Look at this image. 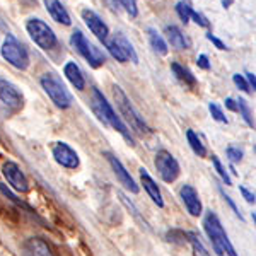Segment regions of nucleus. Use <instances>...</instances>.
<instances>
[{
    "instance_id": "nucleus-1",
    "label": "nucleus",
    "mask_w": 256,
    "mask_h": 256,
    "mask_svg": "<svg viewBox=\"0 0 256 256\" xmlns=\"http://www.w3.org/2000/svg\"><path fill=\"white\" fill-rule=\"evenodd\" d=\"M90 106H92V111L96 113V116L101 120L102 123H106V125H110L113 130H116L130 146H135L134 135L130 134L128 126L123 123V120L114 113L113 106L110 104L108 99L102 96L99 89H92V101H90Z\"/></svg>"
},
{
    "instance_id": "nucleus-2",
    "label": "nucleus",
    "mask_w": 256,
    "mask_h": 256,
    "mask_svg": "<svg viewBox=\"0 0 256 256\" xmlns=\"http://www.w3.org/2000/svg\"><path fill=\"white\" fill-rule=\"evenodd\" d=\"M204 227H205L207 236L210 238V241H212L214 248H216V251L218 253V256H239L216 214L208 212L207 216H205Z\"/></svg>"
},
{
    "instance_id": "nucleus-3",
    "label": "nucleus",
    "mask_w": 256,
    "mask_h": 256,
    "mask_svg": "<svg viewBox=\"0 0 256 256\" xmlns=\"http://www.w3.org/2000/svg\"><path fill=\"white\" fill-rule=\"evenodd\" d=\"M113 96H114V102H116L120 113L125 116L126 123L134 128V132H137L140 135H147L150 134V128L146 123V120L140 116V113L135 110V106L132 104V101L128 99V96L123 92V89L120 86H113Z\"/></svg>"
},
{
    "instance_id": "nucleus-4",
    "label": "nucleus",
    "mask_w": 256,
    "mask_h": 256,
    "mask_svg": "<svg viewBox=\"0 0 256 256\" xmlns=\"http://www.w3.org/2000/svg\"><path fill=\"white\" fill-rule=\"evenodd\" d=\"M41 88L44 89V92L48 94V98L55 102L56 108L67 110L72 106V96L67 89H65L64 82L60 80V77L53 72H48L44 76H41L40 79Z\"/></svg>"
},
{
    "instance_id": "nucleus-5",
    "label": "nucleus",
    "mask_w": 256,
    "mask_h": 256,
    "mask_svg": "<svg viewBox=\"0 0 256 256\" xmlns=\"http://www.w3.org/2000/svg\"><path fill=\"white\" fill-rule=\"evenodd\" d=\"M0 53H2L4 60L9 62L12 67L19 70H26L30 67V53H28V48L16 36L7 34L2 48H0Z\"/></svg>"
},
{
    "instance_id": "nucleus-6",
    "label": "nucleus",
    "mask_w": 256,
    "mask_h": 256,
    "mask_svg": "<svg viewBox=\"0 0 256 256\" xmlns=\"http://www.w3.org/2000/svg\"><path fill=\"white\" fill-rule=\"evenodd\" d=\"M26 30H28V34L31 36V40L34 41L41 50H44V52L56 46L55 32H53V30L44 20H41L38 18H31L26 22Z\"/></svg>"
},
{
    "instance_id": "nucleus-7",
    "label": "nucleus",
    "mask_w": 256,
    "mask_h": 256,
    "mask_svg": "<svg viewBox=\"0 0 256 256\" xmlns=\"http://www.w3.org/2000/svg\"><path fill=\"white\" fill-rule=\"evenodd\" d=\"M70 44L79 52V55L88 62L92 68H98L104 64L106 58H104V55H102V52H99L92 43H89L88 38L82 34V31L76 30L72 32V36H70Z\"/></svg>"
},
{
    "instance_id": "nucleus-8",
    "label": "nucleus",
    "mask_w": 256,
    "mask_h": 256,
    "mask_svg": "<svg viewBox=\"0 0 256 256\" xmlns=\"http://www.w3.org/2000/svg\"><path fill=\"white\" fill-rule=\"evenodd\" d=\"M24 98L20 90L10 80L0 76V108L6 114H14L22 108Z\"/></svg>"
},
{
    "instance_id": "nucleus-9",
    "label": "nucleus",
    "mask_w": 256,
    "mask_h": 256,
    "mask_svg": "<svg viewBox=\"0 0 256 256\" xmlns=\"http://www.w3.org/2000/svg\"><path fill=\"white\" fill-rule=\"evenodd\" d=\"M156 169H158L159 176L162 178L166 183H172L178 176H180V164L172 158V154H169L168 150H158L156 154Z\"/></svg>"
},
{
    "instance_id": "nucleus-10",
    "label": "nucleus",
    "mask_w": 256,
    "mask_h": 256,
    "mask_svg": "<svg viewBox=\"0 0 256 256\" xmlns=\"http://www.w3.org/2000/svg\"><path fill=\"white\" fill-rule=\"evenodd\" d=\"M2 174L16 192L26 193L28 190H30V181H28L26 174H24L22 169L16 162H12V160H6V162L2 164Z\"/></svg>"
},
{
    "instance_id": "nucleus-11",
    "label": "nucleus",
    "mask_w": 256,
    "mask_h": 256,
    "mask_svg": "<svg viewBox=\"0 0 256 256\" xmlns=\"http://www.w3.org/2000/svg\"><path fill=\"white\" fill-rule=\"evenodd\" d=\"M52 152H53V158H55V160L62 168H67V169L79 168V156H77V152L74 150L68 144L56 142L55 146H53Z\"/></svg>"
},
{
    "instance_id": "nucleus-12",
    "label": "nucleus",
    "mask_w": 256,
    "mask_h": 256,
    "mask_svg": "<svg viewBox=\"0 0 256 256\" xmlns=\"http://www.w3.org/2000/svg\"><path fill=\"white\" fill-rule=\"evenodd\" d=\"M104 156H106V159H108V162H110L111 169H113V172L116 174L120 183H122L123 186L128 190V192L138 193V184L135 183L134 178L130 176V172L126 171L125 166H123V164L120 162V159L116 158V156H113L111 152H104Z\"/></svg>"
},
{
    "instance_id": "nucleus-13",
    "label": "nucleus",
    "mask_w": 256,
    "mask_h": 256,
    "mask_svg": "<svg viewBox=\"0 0 256 256\" xmlns=\"http://www.w3.org/2000/svg\"><path fill=\"white\" fill-rule=\"evenodd\" d=\"M82 19H84L86 26L89 28L90 32H92L94 36L99 40V41H108V34H110V30L108 26H106V22L102 20L99 16L96 14L94 10L90 9H84L82 10Z\"/></svg>"
},
{
    "instance_id": "nucleus-14",
    "label": "nucleus",
    "mask_w": 256,
    "mask_h": 256,
    "mask_svg": "<svg viewBox=\"0 0 256 256\" xmlns=\"http://www.w3.org/2000/svg\"><path fill=\"white\" fill-rule=\"evenodd\" d=\"M180 195H181V200H183L184 207L190 212V216L193 217H198L202 214V202L200 198H198V193L196 190L193 186H190V184H184V186H181L180 190Z\"/></svg>"
},
{
    "instance_id": "nucleus-15",
    "label": "nucleus",
    "mask_w": 256,
    "mask_h": 256,
    "mask_svg": "<svg viewBox=\"0 0 256 256\" xmlns=\"http://www.w3.org/2000/svg\"><path fill=\"white\" fill-rule=\"evenodd\" d=\"M22 256H55L41 238H30L22 244Z\"/></svg>"
},
{
    "instance_id": "nucleus-16",
    "label": "nucleus",
    "mask_w": 256,
    "mask_h": 256,
    "mask_svg": "<svg viewBox=\"0 0 256 256\" xmlns=\"http://www.w3.org/2000/svg\"><path fill=\"white\" fill-rule=\"evenodd\" d=\"M140 181H142V186L147 192V195L152 198V202H154L158 207H164V200H162V195H160V190L158 186V183L152 180L150 174H148L144 168L140 169Z\"/></svg>"
},
{
    "instance_id": "nucleus-17",
    "label": "nucleus",
    "mask_w": 256,
    "mask_h": 256,
    "mask_svg": "<svg viewBox=\"0 0 256 256\" xmlns=\"http://www.w3.org/2000/svg\"><path fill=\"white\" fill-rule=\"evenodd\" d=\"M43 2H44V7H46L48 14L52 16L56 22L64 24V26H70V24H72L68 12L64 6H62L60 0H43Z\"/></svg>"
},
{
    "instance_id": "nucleus-18",
    "label": "nucleus",
    "mask_w": 256,
    "mask_h": 256,
    "mask_svg": "<svg viewBox=\"0 0 256 256\" xmlns=\"http://www.w3.org/2000/svg\"><path fill=\"white\" fill-rule=\"evenodd\" d=\"M64 76L67 77L68 82L77 90H82L86 88V80H84V76H82V70L79 68V65H77L76 62H67V64H65Z\"/></svg>"
},
{
    "instance_id": "nucleus-19",
    "label": "nucleus",
    "mask_w": 256,
    "mask_h": 256,
    "mask_svg": "<svg viewBox=\"0 0 256 256\" xmlns=\"http://www.w3.org/2000/svg\"><path fill=\"white\" fill-rule=\"evenodd\" d=\"M166 36H168V41L171 43L172 48H176V50H188L190 48L188 38L183 34V31H181L178 26H166Z\"/></svg>"
},
{
    "instance_id": "nucleus-20",
    "label": "nucleus",
    "mask_w": 256,
    "mask_h": 256,
    "mask_svg": "<svg viewBox=\"0 0 256 256\" xmlns=\"http://www.w3.org/2000/svg\"><path fill=\"white\" fill-rule=\"evenodd\" d=\"M171 70H172V74L176 76V79L180 82H183L184 86H188V88H195V86H196V77L193 76V74L190 72L186 67H183V65L172 62Z\"/></svg>"
},
{
    "instance_id": "nucleus-21",
    "label": "nucleus",
    "mask_w": 256,
    "mask_h": 256,
    "mask_svg": "<svg viewBox=\"0 0 256 256\" xmlns=\"http://www.w3.org/2000/svg\"><path fill=\"white\" fill-rule=\"evenodd\" d=\"M147 32H148L150 46L154 48V52L159 53V55H168V44H166V41H164L162 36L158 32V30H156V28H148Z\"/></svg>"
},
{
    "instance_id": "nucleus-22",
    "label": "nucleus",
    "mask_w": 256,
    "mask_h": 256,
    "mask_svg": "<svg viewBox=\"0 0 256 256\" xmlns=\"http://www.w3.org/2000/svg\"><path fill=\"white\" fill-rule=\"evenodd\" d=\"M186 138H188V144L192 147V150L195 152L198 158H205L207 156V148L202 144V140L198 138V135L195 134L193 130H186Z\"/></svg>"
},
{
    "instance_id": "nucleus-23",
    "label": "nucleus",
    "mask_w": 256,
    "mask_h": 256,
    "mask_svg": "<svg viewBox=\"0 0 256 256\" xmlns=\"http://www.w3.org/2000/svg\"><path fill=\"white\" fill-rule=\"evenodd\" d=\"M104 44H106V48H108V52L111 53V56H113L114 60L120 62V64H126L128 62V56H126V53L123 52V48L120 46V43L116 40H110V41H104Z\"/></svg>"
},
{
    "instance_id": "nucleus-24",
    "label": "nucleus",
    "mask_w": 256,
    "mask_h": 256,
    "mask_svg": "<svg viewBox=\"0 0 256 256\" xmlns=\"http://www.w3.org/2000/svg\"><path fill=\"white\" fill-rule=\"evenodd\" d=\"M113 38L118 41L120 46L123 48V52L126 53L128 60H132V62H134V64H137V62H138V56H137V53H135L134 46H132V44H130V41H128V40L125 38V36L122 34V32H116V34H114Z\"/></svg>"
},
{
    "instance_id": "nucleus-25",
    "label": "nucleus",
    "mask_w": 256,
    "mask_h": 256,
    "mask_svg": "<svg viewBox=\"0 0 256 256\" xmlns=\"http://www.w3.org/2000/svg\"><path fill=\"white\" fill-rule=\"evenodd\" d=\"M188 241H190V244H192V250H193V253H195V256H212L195 232L188 234Z\"/></svg>"
},
{
    "instance_id": "nucleus-26",
    "label": "nucleus",
    "mask_w": 256,
    "mask_h": 256,
    "mask_svg": "<svg viewBox=\"0 0 256 256\" xmlns=\"http://www.w3.org/2000/svg\"><path fill=\"white\" fill-rule=\"evenodd\" d=\"M176 12L184 24L190 22V16H192V12H193L192 0H180V2L176 4Z\"/></svg>"
},
{
    "instance_id": "nucleus-27",
    "label": "nucleus",
    "mask_w": 256,
    "mask_h": 256,
    "mask_svg": "<svg viewBox=\"0 0 256 256\" xmlns=\"http://www.w3.org/2000/svg\"><path fill=\"white\" fill-rule=\"evenodd\" d=\"M236 104H238V111L241 113V116L244 118V122L250 126H254V122H253V118H251V111H250V106H248V102L244 101V99H238Z\"/></svg>"
},
{
    "instance_id": "nucleus-28",
    "label": "nucleus",
    "mask_w": 256,
    "mask_h": 256,
    "mask_svg": "<svg viewBox=\"0 0 256 256\" xmlns=\"http://www.w3.org/2000/svg\"><path fill=\"white\" fill-rule=\"evenodd\" d=\"M212 162H214V166H216V171H217V174L224 180V183L226 184H232V181H230V178L229 174H227V171L224 169V166L220 164V160H218L217 156H212Z\"/></svg>"
},
{
    "instance_id": "nucleus-29",
    "label": "nucleus",
    "mask_w": 256,
    "mask_h": 256,
    "mask_svg": "<svg viewBox=\"0 0 256 256\" xmlns=\"http://www.w3.org/2000/svg\"><path fill=\"white\" fill-rule=\"evenodd\" d=\"M118 4L126 10V14H130L132 18H137L138 10H137V2H135V0H118Z\"/></svg>"
},
{
    "instance_id": "nucleus-30",
    "label": "nucleus",
    "mask_w": 256,
    "mask_h": 256,
    "mask_svg": "<svg viewBox=\"0 0 256 256\" xmlns=\"http://www.w3.org/2000/svg\"><path fill=\"white\" fill-rule=\"evenodd\" d=\"M208 111H210V114H212L214 120H217V122H220V123H227V118L224 116V113H222L220 106L216 104V102H210Z\"/></svg>"
},
{
    "instance_id": "nucleus-31",
    "label": "nucleus",
    "mask_w": 256,
    "mask_h": 256,
    "mask_svg": "<svg viewBox=\"0 0 256 256\" xmlns=\"http://www.w3.org/2000/svg\"><path fill=\"white\" fill-rule=\"evenodd\" d=\"M120 198H122V202H123V204H125V207H126V208L130 210V212H132V216H134L135 218H138V220H140V222H142V224H144V227H148V226H147V222L144 220L142 217H140L138 210L134 207V204H132V202H128V198H126L125 195H123V193H120Z\"/></svg>"
},
{
    "instance_id": "nucleus-32",
    "label": "nucleus",
    "mask_w": 256,
    "mask_h": 256,
    "mask_svg": "<svg viewBox=\"0 0 256 256\" xmlns=\"http://www.w3.org/2000/svg\"><path fill=\"white\" fill-rule=\"evenodd\" d=\"M227 158L230 159V162H239L242 159V150H239L238 147H227Z\"/></svg>"
},
{
    "instance_id": "nucleus-33",
    "label": "nucleus",
    "mask_w": 256,
    "mask_h": 256,
    "mask_svg": "<svg viewBox=\"0 0 256 256\" xmlns=\"http://www.w3.org/2000/svg\"><path fill=\"white\" fill-rule=\"evenodd\" d=\"M190 19L195 20V22H196L200 28H208V20H207V18H205L204 14H200V12L193 10V12H192V16H190Z\"/></svg>"
},
{
    "instance_id": "nucleus-34",
    "label": "nucleus",
    "mask_w": 256,
    "mask_h": 256,
    "mask_svg": "<svg viewBox=\"0 0 256 256\" xmlns=\"http://www.w3.org/2000/svg\"><path fill=\"white\" fill-rule=\"evenodd\" d=\"M232 80H234V84H236L241 90H244V92H251L250 86H248V82H246V79H244L242 76H239V74H236V76L232 77Z\"/></svg>"
},
{
    "instance_id": "nucleus-35",
    "label": "nucleus",
    "mask_w": 256,
    "mask_h": 256,
    "mask_svg": "<svg viewBox=\"0 0 256 256\" xmlns=\"http://www.w3.org/2000/svg\"><path fill=\"white\" fill-rule=\"evenodd\" d=\"M207 40L210 41V43L216 44V48H218V50H227L226 43H222V41L218 40L217 36H214V34H212V32H208V34H207Z\"/></svg>"
},
{
    "instance_id": "nucleus-36",
    "label": "nucleus",
    "mask_w": 256,
    "mask_h": 256,
    "mask_svg": "<svg viewBox=\"0 0 256 256\" xmlns=\"http://www.w3.org/2000/svg\"><path fill=\"white\" fill-rule=\"evenodd\" d=\"M196 64H198V67L204 68V70H208V68H210L208 56H207V55H200V56H198V58H196Z\"/></svg>"
},
{
    "instance_id": "nucleus-37",
    "label": "nucleus",
    "mask_w": 256,
    "mask_h": 256,
    "mask_svg": "<svg viewBox=\"0 0 256 256\" xmlns=\"http://www.w3.org/2000/svg\"><path fill=\"white\" fill-rule=\"evenodd\" d=\"M239 190H241L242 196L246 198V202H248V204H254V193H251L250 190H248V188H244V186H241V188H239Z\"/></svg>"
},
{
    "instance_id": "nucleus-38",
    "label": "nucleus",
    "mask_w": 256,
    "mask_h": 256,
    "mask_svg": "<svg viewBox=\"0 0 256 256\" xmlns=\"http://www.w3.org/2000/svg\"><path fill=\"white\" fill-rule=\"evenodd\" d=\"M226 106H227V108H229L230 111H238L236 99H232V98H227V99H226Z\"/></svg>"
},
{
    "instance_id": "nucleus-39",
    "label": "nucleus",
    "mask_w": 256,
    "mask_h": 256,
    "mask_svg": "<svg viewBox=\"0 0 256 256\" xmlns=\"http://www.w3.org/2000/svg\"><path fill=\"white\" fill-rule=\"evenodd\" d=\"M246 82H248V86H251V88H253V90L256 89V79H254V74H246Z\"/></svg>"
},
{
    "instance_id": "nucleus-40",
    "label": "nucleus",
    "mask_w": 256,
    "mask_h": 256,
    "mask_svg": "<svg viewBox=\"0 0 256 256\" xmlns=\"http://www.w3.org/2000/svg\"><path fill=\"white\" fill-rule=\"evenodd\" d=\"M220 4H222V7H224V9H229V7L234 4V0H220Z\"/></svg>"
},
{
    "instance_id": "nucleus-41",
    "label": "nucleus",
    "mask_w": 256,
    "mask_h": 256,
    "mask_svg": "<svg viewBox=\"0 0 256 256\" xmlns=\"http://www.w3.org/2000/svg\"><path fill=\"white\" fill-rule=\"evenodd\" d=\"M0 26H2V20H0Z\"/></svg>"
}]
</instances>
